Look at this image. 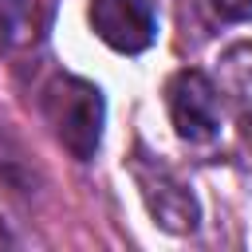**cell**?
Masks as SVG:
<instances>
[{"label":"cell","mask_w":252,"mask_h":252,"mask_svg":"<svg viewBox=\"0 0 252 252\" xmlns=\"http://www.w3.org/2000/svg\"><path fill=\"white\" fill-rule=\"evenodd\" d=\"M43 118L55 130V138L63 142V150L75 161H87V158H94V150L102 142V118H106L102 91L87 79L55 75L43 87Z\"/></svg>","instance_id":"1"},{"label":"cell","mask_w":252,"mask_h":252,"mask_svg":"<svg viewBox=\"0 0 252 252\" xmlns=\"http://www.w3.org/2000/svg\"><path fill=\"white\" fill-rule=\"evenodd\" d=\"M165 106H169V122H173L181 142L201 146V142L217 138V130H220V91L209 75L177 71L165 83Z\"/></svg>","instance_id":"3"},{"label":"cell","mask_w":252,"mask_h":252,"mask_svg":"<svg viewBox=\"0 0 252 252\" xmlns=\"http://www.w3.org/2000/svg\"><path fill=\"white\" fill-rule=\"evenodd\" d=\"M87 20L94 35L122 55H138L158 39V16L150 0H91Z\"/></svg>","instance_id":"4"},{"label":"cell","mask_w":252,"mask_h":252,"mask_svg":"<svg viewBox=\"0 0 252 252\" xmlns=\"http://www.w3.org/2000/svg\"><path fill=\"white\" fill-rule=\"evenodd\" d=\"M217 91L232 102L240 130L252 142V43H236L217 59Z\"/></svg>","instance_id":"5"},{"label":"cell","mask_w":252,"mask_h":252,"mask_svg":"<svg viewBox=\"0 0 252 252\" xmlns=\"http://www.w3.org/2000/svg\"><path fill=\"white\" fill-rule=\"evenodd\" d=\"M213 16L217 20H228V24H248L252 20V0H209Z\"/></svg>","instance_id":"7"},{"label":"cell","mask_w":252,"mask_h":252,"mask_svg":"<svg viewBox=\"0 0 252 252\" xmlns=\"http://www.w3.org/2000/svg\"><path fill=\"white\" fill-rule=\"evenodd\" d=\"M130 173L142 189V201L146 209L154 213V220L169 232H193L197 220H201V209H197V197L193 189L158 158H150L146 150H138L130 158Z\"/></svg>","instance_id":"2"},{"label":"cell","mask_w":252,"mask_h":252,"mask_svg":"<svg viewBox=\"0 0 252 252\" xmlns=\"http://www.w3.org/2000/svg\"><path fill=\"white\" fill-rule=\"evenodd\" d=\"M47 0H0V51H16L39 39Z\"/></svg>","instance_id":"6"}]
</instances>
